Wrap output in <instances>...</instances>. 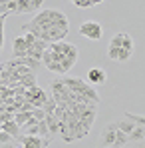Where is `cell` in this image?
<instances>
[{
	"instance_id": "ba28073f",
	"label": "cell",
	"mask_w": 145,
	"mask_h": 148,
	"mask_svg": "<svg viewBox=\"0 0 145 148\" xmlns=\"http://www.w3.org/2000/svg\"><path fill=\"white\" fill-rule=\"evenodd\" d=\"M46 124H48V130H50V136L52 138H58V134H60V122L54 118V114H46Z\"/></svg>"
},
{
	"instance_id": "ac0fdd59",
	"label": "cell",
	"mask_w": 145,
	"mask_h": 148,
	"mask_svg": "<svg viewBox=\"0 0 145 148\" xmlns=\"http://www.w3.org/2000/svg\"><path fill=\"white\" fill-rule=\"evenodd\" d=\"M16 50H28L24 36H16V38H14V44H12V52H16Z\"/></svg>"
},
{
	"instance_id": "44dd1931",
	"label": "cell",
	"mask_w": 145,
	"mask_h": 148,
	"mask_svg": "<svg viewBox=\"0 0 145 148\" xmlns=\"http://www.w3.org/2000/svg\"><path fill=\"white\" fill-rule=\"evenodd\" d=\"M131 56H133V50L119 48V56H117V62H127V60H129Z\"/></svg>"
},
{
	"instance_id": "7c38bea8",
	"label": "cell",
	"mask_w": 145,
	"mask_h": 148,
	"mask_svg": "<svg viewBox=\"0 0 145 148\" xmlns=\"http://www.w3.org/2000/svg\"><path fill=\"white\" fill-rule=\"evenodd\" d=\"M115 124H117V128H119L121 132H125L127 136L131 134V130L137 126L135 122H131V120H127V118H123V120H115Z\"/></svg>"
},
{
	"instance_id": "52a82bcc",
	"label": "cell",
	"mask_w": 145,
	"mask_h": 148,
	"mask_svg": "<svg viewBox=\"0 0 145 148\" xmlns=\"http://www.w3.org/2000/svg\"><path fill=\"white\" fill-rule=\"evenodd\" d=\"M88 80H90V84H94V86H101V84H105L107 82V74L103 68H90L88 70Z\"/></svg>"
},
{
	"instance_id": "2e32d148",
	"label": "cell",
	"mask_w": 145,
	"mask_h": 148,
	"mask_svg": "<svg viewBox=\"0 0 145 148\" xmlns=\"http://www.w3.org/2000/svg\"><path fill=\"white\" fill-rule=\"evenodd\" d=\"M56 106H58V102H56V98H54V96L50 94L48 100H46V104H44V112H46V114H54Z\"/></svg>"
},
{
	"instance_id": "e0dca14e",
	"label": "cell",
	"mask_w": 145,
	"mask_h": 148,
	"mask_svg": "<svg viewBox=\"0 0 145 148\" xmlns=\"http://www.w3.org/2000/svg\"><path fill=\"white\" fill-rule=\"evenodd\" d=\"M16 2H18V14H22V12H32V10H34V6H32L30 0H16Z\"/></svg>"
},
{
	"instance_id": "d6986e66",
	"label": "cell",
	"mask_w": 145,
	"mask_h": 148,
	"mask_svg": "<svg viewBox=\"0 0 145 148\" xmlns=\"http://www.w3.org/2000/svg\"><path fill=\"white\" fill-rule=\"evenodd\" d=\"M123 44V32H117L111 40H109V48H121Z\"/></svg>"
},
{
	"instance_id": "83f0119b",
	"label": "cell",
	"mask_w": 145,
	"mask_h": 148,
	"mask_svg": "<svg viewBox=\"0 0 145 148\" xmlns=\"http://www.w3.org/2000/svg\"><path fill=\"white\" fill-rule=\"evenodd\" d=\"M97 148H111V146H97Z\"/></svg>"
},
{
	"instance_id": "4316f807",
	"label": "cell",
	"mask_w": 145,
	"mask_h": 148,
	"mask_svg": "<svg viewBox=\"0 0 145 148\" xmlns=\"http://www.w3.org/2000/svg\"><path fill=\"white\" fill-rule=\"evenodd\" d=\"M135 148H145V144H143V142H137V146H135Z\"/></svg>"
},
{
	"instance_id": "d4e9b609",
	"label": "cell",
	"mask_w": 145,
	"mask_h": 148,
	"mask_svg": "<svg viewBox=\"0 0 145 148\" xmlns=\"http://www.w3.org/2000/svg\"><path fill=\"white\" fill-rule=\"evenodd\" d=\"M24 40H26V46H28V48H32V44L36 42V36H34V34H30V32H24Z\"/></svg>"
},
{
	"instance_id": "7a4b0ae2",
	"label": "cell",
	"mask_w": 145,
	"mask_h": 148,
	"mask_svg": "<svg viewBox=\"0 0 145 148\" xmlns=\"http://www.w3.org/2000/svg\"><path fill=\"white\" fill-rule=\"evenodd\" d=\"M50 94L56 98L58 102V106H64V108H68V102H70V96H72V92L68 90V86L64 84V80L62 78H56V80H52V84H50Z\"/></svg>"
},
{
	"instance_id": "277c9868",
	"label": "cell",
	"mask_w": 145,
	"mask_h": 148,
	"mask_svg": "<svg viewBox=\"0 0 145 148\" xmlns=\"http://www.w3.org/2000/svg\"><path fill=\"white\" fill-rule=\"evenodd\" d=\"M80 34L84 36V38H88V40H101V36H103V26L96 22V20H86L84 24L80 26Z\"/></svg>"
},
{
	"instance_id": "4fadbf2b",
	"label": "cell",
	"mask_w": 145,
	"mask_h": 148,
	"mask_svg": "<svg viewBox=\"0 0 145 148\" xmlns=\"http://www.w3.org/2000/svg\"><path fill=\"white\" fill-rule=\"evenodd\" d=\"M127 142H129L127 134H125V132H121L119 128H117V132H115V142H113V146H111V148H121V146H125Z\"/></svg>"
},
{
	"instance_id": "5bb4252c",
	"label": "cell",
	"mask_w": 145,
	"mask_h": 148,
	"mask_svg": "<svg viewBox=\"0 0 145 148\" xmlns=\"http://www.w3.org/2000/svg\"><path fill=\"white\" fill-rule=\"evenodd\" d=\"M30 118H32V112H16L14 114V122L18 124V126H24Z\"/></svg>"
},
{
	"instance_id": "9c48e42d",
	"label": "cell",
	"mask_w": 145,
	"mask_h": 148,
	"mask_svg": "<svg viewBox=\"0 0 145 148\" xmlns=\"http://www.w3.org/2000/svg\"><path fill=\"white\" fill-rule=\"evenodd\" d=\"M127 138H129V142H143V138H145V126L137 124V126L131 130V134H129Z\"/></svg>"
},
{
	"instance_id": "7402d4cb",
	"label": "cell",
	"mask_w": 145,
	"mask_h": 148,
	"mask_svg": "<svg viewBox=\"0 0 145 148\" xmlns=\"http://www.w3.org/2000/svg\"><path fill=\"white\" fill-rule=\"evenodd\" d=\"M32 48H34V50H40V52H44V50H48V42H44V40L36 38V42L32 44Z\"/></svg>"
},
{
	"instance_id": "ffe728a7",
	"label": "cell",
	"mask_w": 145,
	"mask_h": 148,
	"mask_svg": "<svg viewBox=\"0 0 145 148\" xmlns=\"http://www.w3.org/2000/svg\"><path fill=\"white\" fill-rule=\"evenodd\" d=\"M121 48H125V50H133V48H135L133 38H131L129 34H125V32H123V44H121Z\"/></svg>"
},
{
	"instance_id": "f1b7e54d",
	"label": "cell",
	"mask_w": 145,
	"mask_h": 148,
	"mask_svg": "<svg viewBox=\"0 0 145 148\" xmlns=\"http://www.w3.org/2000/svg\"><path fill=\"white\" fill-rule=\"evenodd\" d=\"M121 148H131V146H127V144H125V146H121Z\"/></svg>"
},
{
	"instance_id": "30bf717a",
	"label": "cell",
	"mask_w": 145,
	"mask_h": 148,
	"mask_svg": "<svg viewBox=\"0 0 145 148\" xmlns=\"http://www.w3.org/2000/svg\"><path fill=\"white\" fill-rule=\"evenodd\" d=\"M2 130H4V132H8L12 138H16V136L20 134V126L14 122V120H8V122H4V124H2Z\"/></svg>"
},
{
	"instance_id": "484cf974",
	"label": "cell",
	"mask_w": 145,
	"mask_h": 148,
	"mask_svg": "<svg viewBox=\"0 0 145 148\" xmlns=\"http://www.w3.org/2000/svg\"><path fill=\"white\" fill-rule=\"evenodd\" d=\"M107 56H109L111 60H117V56H119V48H107Z\"/></svg>"
},
{
	"instance_id": "3957f363",
	"label": "cell",
	"mask_w": 145,
	"mask_h": 148,
	"mask_svg": "<svg viewBox=\"0 0 145 148\" xmlns=\"http://www.w3.org/2000/svg\"><path fill=\"white\" fill-rule=\"evenodd\" d=\"M14 142L20 148H48L52 138H40V136H26V134H18L14 138Z\"/></svg>"
},
{
	"instance_id": "cb8c5ba5",
	"label": "cell",
	"mask_w": 145,
	"mask_h": 148,
	"mask_svg": "<svg viewBox=\"0 0 145 148\" xmlns=\"http://www.w3.org/2000/svg\"><path fill=\"white\" fill-rule=\"evenodd\" d=\"M14 138L8 134V132H4V130H0V146H4V144H8V142H12Z\"/></svg>"
},
{
	"instance_id": "8992f818",
	"label": "cell",
	"mask_w": 145,
	"mask_h": 148,
	"mask_svg": "<svg viewBox=\"0 0 145 148\" xmlns=\"http://www.w3.org/2000/svg\"><path fill=\"white\" fill-rule=\"evenodd\" d=\"M68 32H70V30H66V28L52 26L48 32H44V34H42V38H40V40H44V42H48V44H52V42H60V40H64V38L68 36Z\"/></svg>"
},
{
	"instance_id": "603a6c76",
	"label": "cell",
	"mask_w": 145,
	"mask_h": 148,
	"mask_svg": "<svg viewBox=\"0 0 145 148\" xmlns=\"http://www.w3.org/2000/svg\"><path fill=\"white\" fill-rule=\"evenodd\" d=\"M32 116L36 120H44L46 118V112H44V108H32Z\"/></svg>"
},
{
	"instance_id": "5b68a950",
	"label": "cell",
	"mask_w": 145,
	"mask_h": 148,
	"mask_svg": "<svg viewBox=\"0 0 145 148\" xmlns=\"http://www.w3.org/2000/svg\"><path fill=\"white\" fill-rule=\"evenodd\" d=\"M115 132H117V124L109 122L103 126L101 134H99V146H113L115 142Z\"/></svg>"
},
{
	"instance_id": "9a60e30c",
	"label": "cell",
	"mask_w": 145,
	"mask_h": 148,
	"mask_svg": "<svg viewBox=\"0 0 145 148\" xmlns=\"http://www.w3.org/2000/svg\"><path fill=\"white\" fill-rule=\"evenodd\" d=\"M38 136H40V138H52L46 120H40V122H38ZM52 140H54V138H52Z\"/></svg>"
},
{
	"instance_id": "6da1fadb",
	"label": "cell",
	"mask_w": 145,
	"mask_h": 148,
	"mask_svg": "<svg viewBox=\"0 0 145 148\" xmlns=\"http://www.w3.org/2000/svg\"><path fill=\"white\" fill-rule=\"evenodd\" d=\"M62 80H64V84L68 86V90H70V92H74V94H82V96L90 98L92 102H96V104H99V102H101L99 94H97V90L94 88V86L86 84L84 80L74 78V76H62Z\"/></svg>"
},
{
	"instance_id": "8fae6325",
	"label": "cell",
	"mask_w": 145,
	"mask_h": 148,
	"mask_svg": "<svg viewBox=\"0 0 145 148\" xmlns=\"http://www.w3.org/2000/svg\"><path fill=\"white\" fill-rule=\"evenodd\" d=\"M36 82H38L36 72H30V74H26V76H22L18 84H20V86H24V88H32V86H38Z\"/></svg>"
}]
</instances>
